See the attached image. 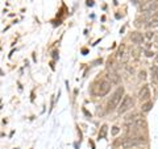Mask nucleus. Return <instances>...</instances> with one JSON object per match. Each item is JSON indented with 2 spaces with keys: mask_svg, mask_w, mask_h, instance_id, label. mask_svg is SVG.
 Here are the masks:
<instances>
[{
  "mask_svg": "<svg viewBox=\"0 0 158 149\" xmlns=\"http://www.w3.org/2000/svg\"><path fill=\"white\" fill-rule=\"evenodd\" d=\"M102 128H103V130H102V133H99V137H104L106 132H107V126H103Z\"/></svg>",
  "mask_w": 158,
  "mask_h": 149,
  "instance_id": "f8f14e48",
  "label": "nucleus"
},
{
  "mask_svg": "<svg viewBox=\"0 0 158 149\" xmlns=\"http://www.w3.org/2000/svg\"><path fill=\"white\" fill-rule=\"evenodd\" d=\"M146 143V138L142 136V135H135V136H127L124 140H121L118 143L123 149H131V148H135V147H141Z\"/></svg>",
  "mask_w": 158,
  "mask_h": 149,
  "instance_id": "f257e3e1",
  "label": "nucleus"
},
{
  "mask_svg": "<svg viewBox=\"0 0 158 149\" xmlns=\"http://www.w3.org/2000/svg\"><path fill=\"white\" fill-rule=\"evenodd\" d=\"M152 107H153V103L150 100H148V102H145L144 104H142L141 110H142V112H149L152 110Z\"/></svg>",
  "mask_w": 158,
  "mask_h": 149,
  "instance_id": "9b49d317",
  "label": "nucleus"
},
{
  "mask_svg": "<svg viewBox=\"0 0 158 149\" xmlns=\"http://www.w3.org/2000/svg\"><path fill=\"white\" fill-rule=\"evenodd\" d=\"M111 86L112 84L107 81V79H103V81H100L98 83V86H95L96 87V90H95V95H98V96H106L108 92H110V90H111Z\"/></svg>",
  "mask_w": 158,
  "mask_h": 149,
  "instance_id": "7ed1b4c3",
  "label": "nucleus"
},
{
  "mask_svg": "<svg viewBox=\"0 0 158 149\" xmlns=\"http://www.w3.org/2000/svg\"><path fill=\"white\" fill-rule=\"evenodd\" d=\"M152 81L154 83H158V63L152 67Z\"/></svg>",
  "mask_w": 158,
  "mask_h": 149,
  "instance_id": "9d476101",
  "label": "nucleus"
},
{
  "mask_svg": "<svg viewBox=\"0 0 158 149\" xmlns=\"http://www.w3.org/2000/svg\"><path fill=\"white\" fill-rule=\"evenodd\" d=\"M138 99H140L141 102H148L150 99V90L146 84H144V86L140 88V91H138Z\"/></svg>",
  "mask_w": 158,
  "mask_h": 149,
  "instance_id": "0eeeda50",
  "label": "nucleus"
},
{
  "mask_svg": "<svg viewBox=\"0 0 158 149\" xmlns=\"http://www.w3.org/2000/svg\"><path fill=\"white\" fill-rule=\"evenodd\" d=\"M106 79L111 84H117L118 82H120V75H118L117 73H115V71H111V73H108V75H107Z\"/></svg>",
  "mask_w": 158,
  "mask_h": 149,
  "instance_id": "1a4fd4ad",
  "label": "nucleus"
},
{
  "mask_svg": "<svg viewBox=\"0 0 158 149\" xmlns=\"http://www.w3.org/2000/svg\"><path fill=\"white\" fill-rule=\"evenodd\" d=\"M157 9H158V0H146L141 6V13L142 15L153 13Z\"/></svg>",
  "mask_w": 158,
  "mask_h": 149,
  "instance_id": "39448f33",
  "label": "nucleus"
},
{
  "mask_svg": "<svg viewBox=\"0 0 158 149\" xmlns=\"http://www.w3.org/2000/svg\"><path fill=\"white\" fill-rule=\"evenodd\" d=\"M132 2H133V4H140V3L144 2V0H132Z\"/></svg>",
  "mask_w": 158,
  "mask_h": 149,
  "instance_id": "dca6fc26",
  "label": "nucleus"
},
{
  "mask_svg": "<svg viewBox=\"0 0 158 149\" xmlns=\"http://www.w3.org/2000/svg\"><path fill=\"white\" fill-rule=\"evenodd\" d=\"M146 28H157L158 27V13H153L150 16H146L142 19V24Z\"/></svg>",
  "mask_w": 158,
  "mask_h": 149,
  "instance_id": "423d86ee",
  "label": "nucleus"
},
{
  "mask_svg": "<svg viewBox=\"0 0 158 149\" xmlns=\"http://www.w3.org/2000/svg\"><path fill=\"white\" fill-rule=\"evenodd\" d=\"M121 96H124V87H123V86L117 87L116 91L112 94V96L110 98V100H108L107 108H106V111L108 113L112 112V111H115L116 107H118V104H120V102H121Z\"/></svg>",
  "mask_w": 158,
  "mask_h": 149,
  "instance_id": "f03ea898",
  "label": "nucleus"
},
{
  "mask_svg": "<svg viewBox=\"0 0 158 149\" xmlns=\"http://www.w3.org/2000/svg\"><path fill=\"white\" fill-rule=\"evenodd\" d=\"M144 40H145L144 34L140 33V32H135V33L131 34V41H132V44H136V45H141V44L144 42Z\"/></svg>",
  "mask_w": 158,
  "mask_h": 149,
  "instance_id": "6e6552de",
  "label": "nucleus"
},
{
  "mask_svg": "<svg viewBox=\"0 0 158 149\" xmlns=\"http://www.w3.org/2000/svg\"><path fill=\"white\" fill-rule=\"evenodd\" d=\"M135 106V99H133L131 95H125L124 98H123L121 100V104L118 106V113H124L127 112L128 110H131V108Z\"/></svg>",
  "mask_w": 158,
  "mask_h": 149,
  "instance_id": "20e7f679",
  "label": "nucleus"
},
{
  "mask_svg": "<svg viewBox=\"0 0 158 149\" xmlns=\"http://www.w3.org/2000/svg\"><path fill=\"white\" fill-rule=\"evenodd\" d=\"M118 131H120V130H118V127H113V130H112V135H117Z\"/></svg>",
  "mask_w": 158,
  "mask_h": 149,
  "instance_id": "2eb2a0df",
  "label": "nucleus"
},
{
  "mask_svg": "<svg viewBox=\"0 0 158 149\" xmlns=\"http://www.w3.org/2000/svg\"><path fill=\"white\" fill-rule=\"evenodd\" d=\"M153 36H154V33H153V32H146V33L144 34V37H145V38H148V40H150Z\"/></svg>",
  "mask_w": 158,
  "mask_h": 149,
  "instance_id": "ddd939ff",
  "label": "nucleus"
},
{
  "mask_svg": "<svg viewBox=\"0 0 158 149\" xmlns=\"http://www.w3.org/2000/svg\"><path fill=\"white\" fill-rule=\"evenodd\" d=\"M146 78V71H140V79H145Z\"/></svg>",
  "mask_w": 158,
  "mask_h": 149,
  "instance_id": "4468645a",
  "label": "nucleus"
}]
</instances>
